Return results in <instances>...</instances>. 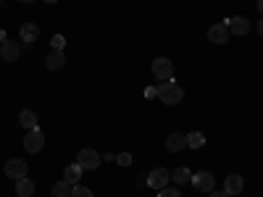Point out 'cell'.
Wrapping results in <instances>:
<instances>
[{
    "label": "cell",
    "instance_id": "1",
    "mask_svg": "<svg viewBox=\"0 0 263 197\" xmlns=\"http://www.w3.org/2000/svg\"><path fill=\"white\" fill-rule=\"evenodd\" d=\"M158 97H161L166 105H177V103H182L184 92H182V87H179V84H174V82H163V84L158 87Z\"/></svg>",
    "mask_w": 263,
    "mask_h": 197
},
{
    "label": "cell",
    "instance_id": "2",
    "mask_svg": "<svg viewBox=\"0 0 263 197\" xmlns=\"http://www.w3.org/2000/svg\"><path fill=\"white\" fill-rule=\"evenodd\" d=\"M77 163H79L84 171H95V168H100V155H98L92 147H84V150L77 152Z\"/></svg>",
    "mask_w": 263,
    "mask_h": 197
},
{
    "label": "cell",
    "instance_id": "3",
    "mask_svg": "<svg viewBox=\"0 0 263 197\" xmlns=\"http://www.w3.org/2000/svg\"><path fill=\"white\" fill-rule=\"evenodd\" d=\"M153 76L156 79H161V82H171V76H174V63L168 61V58H156L153 61Z\"/></svg>",
    "mask_w": 263,
    "mask_h": 197
},
{
    "label": "cell",
    "instance_id": "4",
    "mask_svg": "<svg viewBox=\"0 0 263 197\" xmlns=\"http://www.w3.org/2000/svg\"><path fill=\"white\" fill-rule=\"evenodd\" d=\"M3 171H6V176L8 179H24L27 176V171H29V166L24 163V161H21V158H11L6 166H3Z\"/></svg>",
    "mask_w": 263,
    "mask_h": 197
},
{
    "label": "cell",
    "instance_id": "5",
    "mask_svg": "<svg viewBox=\"0 0 263 197\" xmlns=\"http://www.w3.org/2000/svg\"><path fill=\"white\" fill-rule=\"evenodd\" d=\"M227 27H229V34H234V37H245V34H250V29H253V24H250L245 16L227 18Z\"/></svg>",
    "mask_w": 263,
    "mask_h": 197
},
{
    "label": "cell",
    "instance_id": "6",
    "mask_svg": "<svg viewBox=\"0 0 263 197\" xmlns=\"http://www.w3.org/2000/svg\"><path fill=\"white\" fill-rule=\"evenodd\" d=\"M190 184H195L197 192H211L216 187V179H213V173H208V171H197V173H192Z\"/></svg>",
    "mask_w": 263,
    "mask_h": 197
},
{
    "label": "cell",
    "instance_id": "7",
    "mask_svg": "<svg viewBox=\"0 0 263 197\" xmlns=\"http://www.w3.org/2000/svg\"><path fill=\"white\" fill-rule=\"evenodd\" d=\"M24 147H27V152H40L45 147V134H42L40 129H29L27 137H24Z\"/></svg>",
    "mask_w": 263,
    "mask_h": 197
},
{
    "label": "cell",
    "instance_id": "8",
    "mask_svg": "<svg viewBox=\"0 0 263 197\" xmlns=\"http://www.w3.org/2000/svg\"><path fill=\"white\" fill-rule=\"evenodd\" d=\"M168 179H171V173L166 168H156V171H150V176H147V187L150 189H163V187H168Z\"/></svg>",
    "mask_w": 263,
    "mask_h": 197
},
{
    "label": "cell",
    "instance_id": "9",
    "mask_svg": "<svg viewBox=\"0 0 263 197\" xmlns=\"http://www.w3.org/2000/svg\"><path fill=\"white\" fill-rule=\"evenodd\" d=\"M229 37H232V34H229L227 21H221V24H213V27L208 29V40L213 42V45H224V42H227Z\"/></svg>",
    "mask_w": 263,
    "mask_h": 197
},
{
    "label": "cell",
    "instance_id": "10",
    "mask_svg": "<svg viewBox=\"0 0 263 197\" xmlns=\"http://www.w3.org/2000/svg\"><path fill=\"white\" fill-rule=\"evenodd\" d=\"M18 55H21V45H18V42H13V40H6L3 45H0V58H6L8 63L18 61Z\"/></svg>",
    "mask_w": 263,
    "mask_h": 197
},
{
    "label": "cell",
    "instance_id": "11",
    "mask_svg": "<svg viewBox=\"0 0 263 197\" xmlns=\"http://www.w3.org/2000/svg\"><path fill=\"white\" fill-rule=\"evenodd\" d=\"M18 37H21V42H24V45H32V42H37V37H40V27L32 24V21H27V24H21Z\"/></svg>",
    "mask_w": 263,
    "mask_h": 197
},
{
    "label": "cell",
    "instance_id": "12",
    "mask_svg": "<svg viewBox=\"0 0 263 197\" xmlns=\"http://www.w3.org/2000/svg\"><path fill=\"white\" fill-rule=\"evenodd\" d=\"M242 189H245V179L239 176V173H229L227 182H224V192L227 194H239Z\"/></svg>",
    "mask_w": 263,
    "mask_h": 197
},
{
    "label": "cell",
    "instance_id": "13",
    "mask_svg": "<svg viewBox=\"0 0 263 197\" xmlns=\"http://www.w3.org/2000/svg\"><path fill=\"white\" fill-rule=\"evenodd\" d=\"M63 63H66L63 50H50V53H48V58H45L48 71H58V69H63Z\"/></svg>",
    "mask_w": 263,
    "mask_h": 197
},
{
    "label": "cell",
    "instance_id": "14",
    "mask_svg": "<svg viewBox=\"0 0 263 197\" xmlns=\"http://www.w3.org/2000/svg\"><path fill=\"white\" fill-rule=\"evenodd\" d=\"M187 147V137L184 134H177V131H174V134H168V140H166V150L168 152H179V150H184Z\"/></svg>",
    "mask_w": 263,
    "mask_h": 197
},
{
    "label": "cell",
    "instance_id": "15",
    "mask_svg": "<svg viewBox=\"0 0 263 197\" xmlns=\"http://www.w3.org/2000/svg\"><path fill=\"white\" fill-rule=\"evenodd\" d=\"M82 173H84V168H82L79 163H71V166H66V171H63V179L69 182V184H79Z\"/></svg>",
    "mask_w": 263,
    "mask_h": 197
},
{
    "label": "cell",
    "instance_id": "16",
    "mask_svg": "<svg viewBox=\"0 0 263 197\" xmlns=\"http://www.w3.org/2000/svg\"><path fill=\"white\" fill-rule=\"evenodd\" d=\"M18 124L24 126L27 131H29V129H40V126H37L40 121H37V113H34V111H21V113H18Z\"/></svg>",
    "mask_w": 263,
    "mask_h": 197
},
{
    "label": "cell",
    "instance_id": "17",
    "mask_svg": "<svg viewBox=\"0 0 263 197\" xmlns=\"http://www.w3.org/2000/svg\"><path fill=\"white\" fill-rule=\"evenodd\" d=\"M16 194H18V197H32V194H34V184L29 182V176H24V179L16 182Z\"/></svg>",
    "mask_w": 263,
    "mask_h": 197
},
{
    "label": "cell",
    "instance_id": "18",
    "mask_svg": "<svg viewBox=\"0 0 263 197\" xmlns=\"http://www.w3.org/2000/svg\"><path fill=\"white\" fill-rule=\"evenodd\" d=\"M71 189H74V184H69V182H55L53 184V189H50V194L53 197H71Z\"/></svg>",
    "mask_w": 263,
    "mask_h": 197
},
{
    "label": "cell",
    "instance_id": "19",
    "mask_svg": "<svg viewBox=\"0 0 263 197\" xmlns=\"http://www.w3.org/2000/svg\"><path fill=\"white\" fill-rule=\"evenodd\" d=\"M203 145H205V134H203V131H192V134H187V147L200 150Z\"/></svg>",
    "mask_w": 263,
    "mask_h": 197
},
{
    "label": "cell",
    "instance_id": "20",
    "mask_svg": "<svg viewBox=\"0 0 263 197\" xmlns=\"http://www.w3.org/2000/svg\"><path fill=\"white\" fill-rule=\"evenodd\" d=\"M190 179H192L190 168H177L174 171V184H190Z\"/></svg>",
    "mask_w": 263,
    "mask_h": 197
},
{
    "label": "cell",
    "instance_id": "21",
    "mask_svg": "<svg viewBox=\"0 0 263 197\" xmlns=\"http://www.w3.org/2000/svg\"><path fill=\"white\" fill-rule=\"evenodd\" d=\"M71 197H95L87 187H82V184H74V189H71Z\"/></svg>",
    "mask_w": 263,
    "mask_h": 197
},
{
    "label": "cell",
    "instance_id": "22",
    "mask_svg": "<svg viewBox=\"0 0 263 197\" xmlns=\"http://www.w3.org/2000/svg\"><path fill=\"white\" fill-rule=\"evenodd\" d=\"M158 197H182V192L177 187H163V189H158Z\"/></svg>",
    "mask_w": 263,
    "mask_h": 197
},
{
    "label": "cell",
    "instance_id": "23",
    "mask_svg": "<svg viewBox=\"0 0 263 197\" xmlns=\"http://www.w3.org/2000/svg\"><path fill=\"white\" fill-rule=\"evenodd\" d=\"M50 45H53V50H63V48H66V37H63V34H55V37L50 40Z\"/></svg>",
    "mask_w": 263,
    "mask_h": 197
},
{
    "label": "cell",
    "instance_id": "24",
    "mask_svg": "<svg viewBox=\"0 0 263 197\" xmlns=\"http://www.w3.org/2000/svg\"><path fill=\"white\" fill-rule=\"evenodd\" d=\"M116 163H119V166H132V152H119Z\"/></svg>",
    "mask_w": 263,
    "mask_h": 197
},
{
    "label": "cell",
    "instance_id": "25",
    "mask_svg": "<svg viewBox=\"0 0 263 197\" xmlns=\"http://www.w3.org/2000/svg\"><path fill=\"white\" fill-rule=\"evenodd\" d=\"M208 197H229V194H227L224 189H218V192H216V189H211V192H208Z\"/></svg>",
    "mask_w": 263,
    "mask_h": 197
},
{
    "label": "cell",
    "instance_id": "26",
    "mask_svg": "<svg viewBox=\"0 0 263 197\" xmlns=\"http://www.w3.org/2000/svg\"><path fill=\"white\" fill-rule=\"evenodd\" d=\"M147 97H158V87H150V90H145Z\"/></svg>",
    "mask_w": 263,
    "mask_h": 197
},
{
    "label": "cell",
    "instance_id": "27",
    "mask_svg": "<svg viewBox=\"0 0 263 197\" xmlns=\"http://www.w3.org/2000/svg\"><path fill=\"white\" fill-rule=\"evenodd\" d=\"M258 37H263V18L258 21Z\"/></svg>",
    "mask_w": 263,
    "mask_h": 197
},
{
    "label": "cell",
    "instance_id": "28",
    "mask_svg": "<svg viewBox=\"0 0 263 197\" xmlns=\"http://www.w3.org/2000/svg\"><path fill=\"white\" fill-rule=\"evenodd\" d=\"M3 42H6V32H3V29H0V45H3Z\"/></svg>",
    "mask_w": 263,
    "mask_h": 197
},
{
    "label": "cell",
    "instance_id": "29",
    "mask_svg": "<svg viewBox=\"0 0 263 197\" xmlns=\"http://www.w3.org/2000/svg\"><path fill=\"white\" fill-rule=\"evenodd\" d=\"M258 11L263 13V0H258Z\"/></svg>",
    "mask_w": 263,
    "mask_h": 197
},
{
    "label": "cell",
    "instance_id": "30",
    "mask_svg": "<svg viewBox=\"0 0 263 197\" xmlns=\"http://www.w3.org/2000/svg\"><path fill=\"white\" fill-rule=\"evenodd\" d=\"M18 3H34V0H18Z\"/></svg>",
    "mask_w": 263,
    "mask_h": 197
},
{
    "label": "cell",
    "instance_id": "31",
    "mask_svg": "<svg viewBox=\"0 0 263 197\" xmlns=\"http://www.w3.org/2000/svg\"><path fill=\"white\" fill-rule=\"evenodd\" d=\"M45 3H58V0H45Z\"/></svg>",
    "mask_w": 263,
    "mask_h": 197
},
{
    "label": "cell",
    "instance_id": "32",
    "mask_svg": "<svg viewBox=\"0 0 263 197\" xmlns=\"http://www.w3.org/2000/svg\"><path fill=\"white\" fill-rule=\"evenodd\" d=\"M0 6H3V0H0Z\"/></svg>",
    "mask_w": 263,
    "mask_h": 197
}]
</instances>
